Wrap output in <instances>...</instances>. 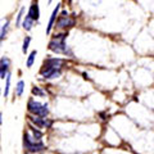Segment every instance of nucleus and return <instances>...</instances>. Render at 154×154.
<instances>
[{"label": "nucleus", "instance_id": "obj_1", "mask_svg": "<svg viewBox=\"0 0 154 154\" xmlns=\"http://www.w3.org/2000/svg\"><path fill=\"white\" fill-rule=\"evenodd\" d=\"M66 38H67V33H58V35H55V37L49 42V49L54 53H58V54L72 55V53L66 46Z\"/></svg>", "mask_w": 154, "mask_h": 154}, {"label": "nucleus", "instance_id": "obj_2", "mask_svg": "<svg viewBox=\"0 0 154 154\" xmlns=\"http://www.w3.org/2000/svg\"><path fill=\"white\" fill-rule=\"evenodd\" d=\"M28 110L31 113L38 116V117H46L48 113H49V109H48V104H41L38 102H35L33 99L28 100V105H27Z\"/></svg>", "mask_w": 154, "mask_h": 154}, {"label": "nucleus", "instance_id": "obj_3", "mask_svg": "<svg viewBox=\"0 0 154 154\" xmlns=\"http://www.w3.org/2000/svg\"><path fill=\"white\" fill-rule=\"evenodd\" d=\"M25 146L26 149H28L30 152H33V153H36V152H41V150H44V144H42L41 141H36V140H32V139L30 137V134L26 132L25 134Z\"/></svg>", "mask_w": 154, "mask_h": 154}, {"label": "nucleus", "instance_id": "obj_4", "mask_svg": "<svg viewBox=\"0 0 154 154\" xmlns=\"http://www.w3.org/2000/svg\"><path fill=\"white\" fill-rule=\"evenodd\" d=\"M73 25H75V19L71 18L66 11H63L59 16V18H58L55 26H57V28H68V27H72Z\"/></svg>", "mask_w": 154, "mask_h": 154}, {"label": "nucleus", "instance_id": "obj_5", "mask_svg": "<svg viewBox=\"0 0 154 154\" xmlns=\"http://www.w3.org/2000/svg\"><path fill=\"white\" fill-rule=\"evenodd\" d=\"M60 68H54V67H44V69H41V75L45 79H57L60 76Z\"/></svg>", "mask_w": 154, "mask_h": 154}, {"label": "nucleus", "instance_id": "obj_6", "mask_svg": "<svg viewBox=\"0 0 154 154\" xmlns=\"http://www.w3.org/2000/svg\"><path fill=\"white\" fill-rule=\"evenodd\" d=\"M9 63H11V62H9V59L5 57H3L2 59H0V79L5 77L7 72L9 69Z\"/></svg>", "mask_w": 154, "mask_h": 154}, {"label": "nucleus", "instance_id": "obj_7", "mask_svg": "<svg viewBox=\"0 0 154 154\" xmlns=\"http://www.w3.org/2000/svg\"><path fill=\"white\" fill-rule=\"evenodd\" d=\"M28 16H30L33 21H37L38 17H40V11H38V5L37 3H32L30 7V11H28Z\"/></svg>", "mask_w": 154, "mask_h": 154}, {"label": "nucleus", "instance_id": "obj_8", "mask_svg": "<svg viewBox=\"0 0 154 154\" xmlns=\"http://www.w3.org/2000/svg\"><path fill=\"white\" fill-rule=\"evenodd\" d=\"M63 63V60L59 58H51V59L45 60L44 67H54V68H60V64Z\"/></svg>", "mask_w": 154, "mask_h": 154}, {"label": "nucleus", "instance_id": "obj_9", "mask_svg": "<svg viewBox=\"0 0 154 154\" xmlns=\"http://www.w3.org/2000/svg\"><path fill=\"white\" fill-rule=\"evenodd\" d=\"M59 8H60V4H58L57 8L54 9V11H53V13H51V17H50V21H49V25H48V28H46V33H50V31H51L53 26H54V22H55V18H57V16H58V11H59Z\"/></svg>", "mask_w": 154, "mask_h": 154}, {"label": "nucleus", "instance_id": "obj_10", "mask_svg": "<svg viewBox=\"0 0 154 154\" xmlns=\"http://www.w3.org/2000/svg\"><path fill=\"white\" fill-rule=\"evenodd\" d=\"M33 22H35V21H33V19L27 14V16L25 17V19H23V23H22V25H23V28H25L26 31H30L31 28H32Z\"/></svg>", "mask_w": 154, "mask_h": 154}, {"label": "nucleus", "instance_id": "obj_11", "mask_svg": "<svg viewBox=\"0 0 154 154\" xmlns=\"http://www.w3.org/2000/svg\"><path fill=\"white\" fill-rule=\"evenodd\" d=\"M8 26H9V19H5L4 25L2 26V32H0V40H4L7 35V31H8Z\"/></svg>", "mask_w": 154, "mask_h": 154}, {"label": "nucleus", "instance_id": "obj_12", "mask_svg": "<svg viewBox=\"0 0 154 154\" xmlns=\"http://www.w3.org/2000/svg\"><path fill=\"white\" fill-rule=\"evenodd\" d=\"M23 88H25V82L23 81H19L17 84V88H16V95L17 96H21L23 93Z\"/></svg>", "mask_w": 154, "mask_h": 154}, {"label": "nucleus", "instance_id": "obj_13", "mask_svg": "<svg viewBox=\"0 0 154 154\" xmlns=\"http://www.w3.org/2000/svg\"><path fill=\"white\" fill-rule=\"evenodd\" d=\"M35 57H36V50H33L30 55H28V59H27V67L30 68V67H32L33 64V60H35Z\"/></svg>", "mask_w": 154, "mask_h": 154}, {"label": "nucleus", "instance_id": "obj_14", "mask_svg": "<svg viewBox=\"0 0 154 154\" xmlns=\"http://www.w3.org/2000/svg\"><path fill=\"white\" fill-rule=\"evenodd\" d=\"M30 41H31V37H26L25 38V41H23V46H22V51L23 53H26L27 49H28V46H30Z\"/></svg>", "mask_w": 154, "mask_h": 154}, {"label": "nucleus", "instance_id": "obj_15", "mask_svg": "<svg viewBox=\"0 0 154 154\" xmlns=\"http://www.w3.org/2000/svg\"><path fill=\"white\" fill-rule=\"evenodd\" d=\"M9 88H11V75H7V85H5V91H4L5 96H8L9 94Z\"/></svg>", "mask_w": 154, "mask_h": 154}, {"label": "nucleus", "instance_id": "obj_16", "mask_svg": "<svg viewBox=\"0 0 154 154\" xmlns=\"http://www.w3.org/2000/svg\"><path fill=\"white\" fill-rule=\"evenodd\" d=\"M30 128L32 130V132H33V136H35L37 140H40V137L42 136V132L41 131H37V130L35 128V127H32V126H30Z\"/></svg>", "mask_w": 154, "mask_h": 154}, {"label": "nucleus", "instance_id": "obj_17", "mask_svg": "<svg viewBox=\"0 0 154 154\" xmlns=\"http://www.w3.org/2000/svg\"><path fill=\"white\" fill-rule=\"evenodd\" d=\"M32 94H35V95H40V96H44V95H45L44 91L40 90L38 88H33V89H32Z\"/></svg>", "mask_w": 154, "mask_h": 154}, {"label": "nucleus", "instance_id": "obj_18", "mask_svg": "<svg viewBox=\"0 0 154 154\" xmlns=\"http://www.w3.org/2000/svg\"><path fill=\"white\" fill-rule=\"evenodd\" d=\"M23 12H25V9H21V11H19V13H18V16H17V22H16V25L18 26L19 23H21V19H22V16H23Z\"/></svg>", "mask_w": 154, "mask_h": 154}, {"label": "nucleus", "instance_id": "obj_19", "mask_svg": "<svg viewBox=\"0 0 154 154\" xmlns=\"http://www.w3.org/2000/svg\"><path fill=\"white\" fill-rule=\"evenodd\" d=\"M2 118H3V116H2V113H0V125L3 123V119H2Z\"/></svg>", "mask_w": 154, "mask_h": 154}, {"label": "nucleus", "instance_id": "obj_20", "mask_svg": "<svg viewBox=\"0 0 154 154\" xmlns=\"http://www.w3.org/2000/svg\"><path fill=\"white\" fill-rule=\"evenodd\" d=\"M51 2H53V0H49V3H51Z\"/></svg>", "mask_w": 154, "mask_h": 154}, {"label": "nucleus", "instance_id": "obj_21", "mask_svg": "<svg viewBox=\"0 0 154 154\" xmlns=\"http://www.w3.org/2000/svg\"><path fill=\"white\" fill-rule=\"evenodd\" d=\"M69 2H71V0H69Z\"/></svg>", "mask_w": 154, "mask_h": 154}]
</instances>
